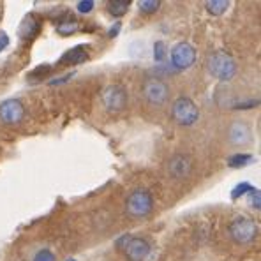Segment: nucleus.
Masks as SVG:
<instances>
[{
	"label": "nucleus",
	"mask_w": 261,
	"mask_h": 261,
	"mask_svg": "<svg viewBox=\"0 0 261 261\" xmlns=\"http://www.w3.org/2000/svg\"><path fill=\"white\" fill-rule=\"evenodd\" d=\"M208 71L214 78L221 80V82H229L237 72V62L228 51L224 49H217L208 57Z\"/></svg>",
	"instance_id": "obj_1"
},
{
	"label": "nucleus",
	"mask_w": 261,
	"mask_h": 261,
	"mask_svg": "<svg viewBox=\"0 0 261 261\" xmlns=\"http://www.w3.org/2000/svg\"><path fill=\"white\" fill-rule=\"evenodd\" d=\"M228 233L235 244H239V245L251 244V242L258 237V224H256L251 217L237 216L229 222Z\"/></svg>",
	"instance_id": "obj_2"
},
{
	"label": "nucleus",
	"mask_w": 261,
	"mask_h": 261,
	"mask_svg": "<svg viewBox=\"0 0 261 261\" xmlns=\"http://www.w3.org/2000/svg\"><path fill=\"white\" fill-rule=\"evenodd\" d=\"M117 247L124 251L125 258L129 261H143L150 252V244L141 237L124 235L117 240Z\"/></svg>",
	"instance_id": "obj_3"
},
{
	"label": "nucleus",
	"mask_w": 261,
	"mask_h": 261,
	"mask_svg": "<svg viewBox=\"0 0 261 261\" xmlns=\"http://www.w3.org/2000/svg\"><path fill=\"white\" fill-rule=\"evenodd\" d=\"M152 206H153V198L148 191L145 189H136L129 194L127 201H125V210L130 217L134 219H140L145 217L152 212Z\"/></svg>",
	"instance_id": "obj_4"
},
{
	"label": "nucleus",
	"mask_w": 261,
	"mask_h": 261,
	"mask_svg": "<svg viewBox=\"0 0 261 261\" xmlns=\"http://www.w3.org/2000/svg\"><path fill=\"white\" fill-rule=\"evenodd\" d=\"M173 118L180 125H194L199 118V110L196 102L189 97H178L171 108Z\"/></svg>",
	"instance_id": "obj_5"
},
{
	"label": "nucleus",
	"mask_w": 261,
	"mask_h": 261,
	"mask_svg": "<svg viewBox=\"0 0 261 261\" xmlns=\"http://www.w3.org/2000/svg\"><path fill=\"white\" fill-rule=\"evenodd\" d=\"M102 105L111 113H118L127 106V90L122 85H110L102 90Z\"/></svg>",
	"instance_id": "obj_6"
},
{
	"label": "nucleus",
	"mask_w": 261,
	"mask_h": 261,
	"mask_svg": "<svg viewBox=\"0 0 261 261\" xmlns=\"http://www.w3.org/2000/svg\"><path fill=\"white\" fill-rule=\"evenodd\" d=\"M168 94H170V88H168V85L163 80L148 78L147 82L143 83V95L148 105H152V106L164 105L168 99Z\"/></svg>",
	"instance_id": "obj_7"
},
{
	"label": "nucleus",
	"mask_w": 261,
	"mask_h": 261,
	"mask_svg": "<svg viewBox=\"0 0 261 261\" xmlns=\"http://www.w3.org/2000/svg\"><path fill=\"white\" fill-rule=\"evenodd\" d=\"M25 117V106L18 99H7L0 102V122L6 125L20 124Z\"/></svg>",
	"instance_id": "obj_8"
},
{
	"label": "nucleus",
	"mask_w": 261,
	"mask_h": 261,
	"mask_svg": "<svg viewBox=\"0 0 261 261\" xmlns=\"http://www.w3.org/2000/svg\"><path fill=\"white\" fill-rule=\"evenodd\" d=\"M196 62V49L189 43H178L171 49V65L178 71H186Z\"/></svg>",
	"instance_id": "obj_9"
},
{
	"label": "nucleus",
	"mask_w": 261,
	"mask_h": 261,
	"mask_svg": "<svg viewBox=\"0 0 261 261\" xmlns=\"http://www.w3.org/2000/svg\"><path fill=\"white\" fill-rule=\"evenodd\" d=\"M168 171L173 178H187L193 171V159L187 153H176L168 161Z\"/></svg>",
	"instance_id": "obj_10"
},
{
	"label": "nucleus",
	"mask_w": 261,
	"mask_h": 261,
	"mask_svg": "<svg viewBox=\"0 0 261 261\" xmlns=\"http://www.w3.org/2000/svg\"><path fill=\"white\" fill-rule=\"evenodd\" d=\"M88 60V51H87V46L80 44V46H74V48L67 49V51L62 55L60 59V64H65V65H78V64H83Z\"/></svg>",
	"instance_id": "obj_11"
},
{
	"label": "nucleus",
	"mask_w": 261,
	"mask_h": 261,
	"mask_svg": "<svg viewBox=\"0 0 261 261\" xmlns=\"http://www.w3.org/2000/svg\"><path fill=\"white\" fill-rule=\"evenodd\" d=\"M229 140L235 145H244L251 140V130H249V127L245 124L239 122V124H235L231 127V130H229Z\"/></svg>",
	"instance_id": "obj_12"
},
{
	"label": "nucleus",
	"mask_w": 261,
	"mask_h": 261,
	"mask_svg": "<svg viewBox=\"0 0 261 261\" xmlns=\"http://www.w3.org/2000/svg\"><path fill=\"white\" fill-rule=\"evenodd\" d=\"M78 29H80V23L72 16H67L65 20L57 23V32H59L60 36H71V34L78 32Z\"/></svg>",
	"instance_id": "obj_13"
},
{
	"label": "nucleus",
	"mask_w": 261,
	"mask_h": 261,
	"mask_svg": "<svg viewBox=\"0 0 261 261\" xmlns=\"http://www.w3.org/2000/svg\"><path fill=\"white\" fill-rule=\"evenodd\" d=\"M37 30H39V21H36L34 16H29L23 20L21 27H20V37H23V39L34 37L37 34Z\"/></svg>",
	"instance_id": "obj_14"
},
{
	"label": "nucleus",
	"mask_w": 261,
	"mask_h": 261,
	"mask_svg": "<svg viewBox=\"0 0 261 261\" xmlns=\"http://www.w3.org/2000/svg\"><path fill=\"white\" fill-rule=\"evenodd\" d=\"M205 7L212 16H221V14H224L228 11L229 2L228 0H208L205 4Z\"/></svg>",
	"instance_id": "obj_15"
},
{
	"label": "nucleus",
	"mask_w": 261,
	"mask_h": 261,
	"mask_svg": "<svg viewBox=\"0 0 261 261\" xmlns=\"http://www.w3.org/2000/svg\"><path fill=\"white\" fill-rule=\"evenodd\" d=\"M129 6H130L129 0H111L108 4V11L115 18H120L129 11Z\"/></svg>",
	"instance_id": "obj_16"
},
{
	"label": "nucleus",
	"mask_w": 261,
	"mask_h": 261,
	"mask_svg": "<svg viewBox=\"0 0 261 261\" xmlns=\"http://www.w3.org/2000/svg\"><path fill=\"white\" fill-rule=\"evenodd\" d=\"M254 157L251 153H237V155H231L228 159V166L229 168H242V166H247L249 163H252Z\"/></svg>",
	"instance_id": "obj_17"
},
{
	"label": "nucleus",
	"mask_w": 261,
	"mask_h": 261,
	"mask_svg": "<svg viewBox=\"0 0 261 261\" xmlns=\"http://www.w3.org/2000/svg\"><path fill=\"white\" fill-rule=\"evenodd\" d=\"M159 7H161L159 0H141V2H140V11H141V13H147V14L155 13Z\"/></svg>",
	"instance_id": "obj_18"
},
{
	"label": "nucleus",
	"mask_w": 261,
	"mask_h": 261,
	"mask_svg": "<svg viewBox=\"0 0 261 261\" xmlns=\"http://www.w3.org/2000/svg\"><path fill=\"white\" fill-rule=\"evenodd\" d=\"M164 59H166V44L163 41H157L153 44V60L155 62H163Z\"/></svg>",
	"instance_id": "obj_19"
},
{
	"label": "nucleus",
	"mask_w": 261,
	"mask_h": 261,
	"mask_svg": "<svg viewBox=\"0 0 261 261\" xmlns=\"http://www.w3.org/2000/svg\"><path fill=\"white\" fill-rule=\"evenodd\" d=\"M251 189H252V186H251V184H247V182H242V184H239V186H237L235 189L231 191V199H239L240 196L247 194Z\"/></svg>",
	"instance_id": "obj_20"
},
{
	"label": "nucleus",
	"mask_w": 261,
	"mask_h": 261,
	"mask_svg": "<svg viewBox=\"0 0 261 261\" xmlns=\"http://www.w3.org/2000/svg\"><path fill=\"white\" fill-rule=\"evenodd\" d=\"M32 261H57L55 254H53L51 251H48V249H43V251H39L36 256H34Z\"/></svg>",
	"instance_id": "obj_21"
},
{
	"label": "nucleus",
	"mask_w": 261,
	"mask_h": 261,
	"mask_svg": "<svg viewBox=\"0 0 261 261\" xmlns=\"http://www.w3.org/2000/svg\"><path fill=\"white\" fill-rule=\"evenodd\" d=\"M249 194H251L252 206H254L256 210H259L261 208V193H259V189H254V187H252V189L249 191Z\"/></svg>",
	"instance_id": "obj_22"
},
{
	"label": "nucleus",
	"mask_w": 261,
	"mask_h": 261,
	"mask_svg": "<svg viewBox=\"0 0 261 261\" xmlns=\"http://www.w3.org/2000/svg\"><path fill=\"white\" fill-rule=\"evenodd\" d=\"M94 9V2L92 0H82V2H78V11L83 14L90 13V11Z\"/></svg>",
	"instance_id": "obj_23"
},
{
	"label": "nucleus",
	"mask_w": 261,
	"mask_h": 261,
	"mask_svg": "<svg viewBox=\"0 0 261 261\" xmlns=\"http://www.w3.org/2000/svg\"><path fill=\"white\" fill-rule=\"evenodd\" d=\"M7 46H9V36H7L4 30H0V51H2V49H6Z\"/></svg>",
	"instance_id": "obj_24"
},
{
	"label": "nucleus",
	"mask_w": 261,
	"mask_h": 261,
	"mask_svg": "<svg viewBox=\"0 0 261 261\" xmlns=\"http://www.w3.org/2000/svg\"><path fill=\"white\" fill-rule=\"evenodd\" d=\"M118 29H120V25H118V23H117V27H115V29H111V30H110V37H115V36H117Z\"/></svg>",
	"instance_id": "obj_25"
},
{
	"label": "nucleus",
	"mask_w": 261,
	"mask_h": 261,
	"mask_svg": "<svg viewBox=\"0 0 261 261\" xmlns=\"http://www.w3.org/2000/svg\"><path fill=\"white\" fill-rule=\"evenodd\" d=\"M65 261H76V259H65Z\"/></svg>",
	"instance_id": "obj_26"
}]
</instances>
